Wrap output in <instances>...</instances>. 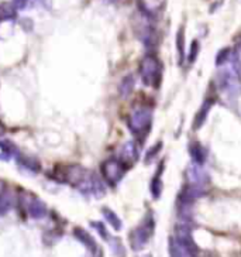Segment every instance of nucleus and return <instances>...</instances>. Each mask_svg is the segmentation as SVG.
I'll list each match as a JSON object with an SVG mask.
<instances>
[{"instance_id":"1","label":"nucleus","mask_w":241,"mask_h":257,"mask_svg":"<svg viewBox=\"0 0 241 257\" xmlns=\"http://www.w3.org/2000/svg\"><path fill=\"white\" fill-rule=\"evenodd\" d=\"M152 233H154V218H152V213H148L143 220V223L136 227L130 234V243H131L133 250L143 249L148 243Z\"/></svg>"},{"instance_id":"2","label":"nucleus","mask_w":241,"mask_h":257,"mask_svg":"<svg viewBox=\"0 0 241 257\" xmlns=\"http://www.w3.org/2000/svg\"><path fill=\"white\" fill-rule=\"evenodd\" d=\"M140 75L145 85L158 86L161 76H162V67L159 61L154 57H145L140 65Z\"/></svg>"},{"instance_id":"3","label":"nucleus","mask_w":241,"mask_h":257,"mask_svg":"<svg viewBox=\"0 0 241 257\" xmlns=\"http://www.w3.org/2000/svg\"><path fill=\"white\" fill-rule=\"evenodd\" d=\"M152 123V112L150 107H140L130 116L128 126L137 136H145L150 132Z\"/></svg>"},{"instance_id":"4","label":"nucleus","mask_w":241,"mask_h":257,"mask_svg":"<svg viewBox=\"0 0 241 257\" xmlns=\"http://www.w3.org/2000/svg\"><path fill=\"white\" fill-rule=\"evenodd\" d=\"M189 154H190L192 160L195 161L196 164H199V166H202L206 161V157H207L206 149L200 143H197V142H193V143L189 144Z\"/></svg>"},{"instance_id":"5","label":"nucleus","mask_w":241,"mask_h":257,"mask_svg":"<svg viewBox=\"0 0 241 257\" xmlns=\"http://www.w3.org/2000/svg\"><path fill=\"white\" fill-rule=\"evenodd\" d=\"M106 177H107V180L110 182H117L120 180L123 174H124V168L119 164V163H116V161H112V163H109L107 164V170H106Z\"/></svg>"},{"instance_id":"6","label":"nucleus","mask_w":241,"mask_h":257,"mask_svg":"<svg viewBox=\"0 0 241 257\" xmlns=\"http://www.w3.org/2000/svg\"><path fill=\"white\" fill-rule=\"evenodd\" d=\"M169 253L171 257H192L190 251L176 237L169 240Z\"/></svg>"},{"instance_id":"7","label":"nucleus","mask_w":241,"mask_h":257,"mask_svg":"<svg viewBox=\"0 0 241 257\" xmlns=\"http://www.w3.org/2000/svg\"><path fill=\"white\" fill-rule=\"evenodd\" d=\"M188 178L190 184H193V185H199V187H203L204 182L207 181V177L204 174L202 170H199L197 167L193 166L190 167L188 170Z\"/></svg>"},{"instance_id":"8","label":"nucleus","mask_w":241,"mask_h":257,"mask_svg":"<svg viewBox=\"0 0 241 257\" xmlns=\"http://www.w3.org/2000/svg\"><path fill=\"white\" fill-rule=\"evenodd\" d=\"M211 103H213V100H206L203 105H202V107H200V110L197 112V114H196L195 117V123H193V128H200V126L203 124L204 120H206V116L209 114V112H210L211 109Z\"/></svg>"},{"instance_id":"9","label":"nucleus","mask_w":241,"mask_h":257,"mask_svg":"<svg viewBox=\"0 0 241 257\" xmlns=\"http://www.w3.org/2000/svg\"><path fill=\"white\" fill-rule=\"evenodd\" d=\"M151 194H152V197L155 198V199H158L161 197V192H162V178H161V168H158V171L155 173V175L152 177V180H151Z\"/></svg>"},{"instance_id":"10","label":"nucleus","mask_w":241,"mask_h":257,"mask_svg":"<svg viewBox=\"0 0 241 257\" xmlns=\"http://www.w3.org/2000/svg\"><path fill=\"white\" fill-rule=\"evenodd\" d=\"M124 156H126V160L134 163L137 159H138V149L134 143H127L124 146Z\"/></svg>"},{"instance_id":"11","label":"nucleus","mask_w":241,"mask_h":257,"mask_svg":"<svg viewBox=\"0 0 241 257\" xmlns=\"http://www.w3.org/2000/svg\"><path fill=\"white\" fill-rule=\"evenodd\" d=\"M105 216L107 218V220L112 223V226L116 229V230H120L121 229V220L117 218V215L116 213H113L112 211H109V209H105Z\"/></svg>"},{"instance_id":"12","label":"nucleus","mask_w":241,"mask_h":257,"mask_svg":"<svg viewBox=\"0 0 241 257\" xmlns=\"http://www.w3.org/2000/svg\"><path fill=\"white\" fill-rule=\"evenodd\" d=\"M76 236H78V237H79V239H81V240H82V242L85 243L86 246H89L92 250H95L96 244H95V242L92 240V237L89 236V234L85 233V232H83V230H81V229H78V230H76Z\"/></svg>"},{"instance_id":"13","label":"nucleus","mask_w":241,"mask_h":257,"mask_svg":"<svg viewBox=\"0 0 241 257\" xmlns=\"http://www.w3.org/2000/svg\"><path fill=\"white\" fill-rule=\"evenodd\" d=\"M230 55H231V51L226 48V50H223V51H220L217 54V57H216V64L217 65H221V64H224L227 60H230Z\"/></svg>"},{"instance_id":"14","label":"nucleus","mask_w":241,"mask_h":257,"mask_svg":"<svg viewBox=\"0 0 241 257\" xmlns=\"http://www.w3.org/2000/svg\"><path fill=\"white\" fill-rule=\"evenodd\" d=\"M162 147V143H157L152 149H150V152L147 153V156H145V161L147 163H150V160L155 159V156L159 153V149Z\"/></svg>"},{"instance_id":"15","label":"nucleus","mask_w":241,"mask_h":257,"mask_svg":"<svg viewBox=\"0 0 241 257\" xmlns=\"http://www.w3.org/2000/svg\"><path fill=\"white\" fill-rule=\"evenodd\" d=\"M112 247H113V251L116 256L124 257V247H123V244H121L119 239H117V240H114V242L112 243Z\"/></svg>"},{"instance_id":"16","label":"nucleus","mask_w":241,"mask_h":257,"mask_svg":"<svg viewBox=\"0 0 241 257\" xmlns=\"http://www.w3.org/2000/svg\"><path fill=\"white\" fill-rule=\"evenodd\" d=\"M197 53H199V43L197 41H193L192 43V50H190V54H189V61L193 62L197 57Z\"/></svg>"},{"instance_id":"17","label":"nucleus","mask_w":241,"mask_h":257,"mask_svg":"<svg viewBox=\"0 0 241 257\" xmlns=\"http://www.w3.org/2000/svg\"><path fill=\"white\" fill-rule=\"evenodd\" d=\"M178 51H179V58H181V62L185 58V54H183V43H182V31H179L178 34Z\"/></svg>"}]
</instances>
